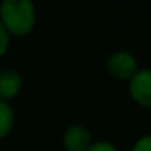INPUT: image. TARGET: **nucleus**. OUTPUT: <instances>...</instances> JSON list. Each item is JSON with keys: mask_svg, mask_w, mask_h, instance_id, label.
I'll return each instance as SVG.
<instances>
[{"mask_svg": "<svg viewBox=\"0 0 151 151\" xmlns=\"http://www.w3.org/2000/svg\"><path fill=\"white\" fill-rule=\"evenodd\" d=\"M37 13L33 0H0V23L15 37H24L33 33Z\"/></svg>", "mask_w": 151, "mask_h": 151, "instance_id": "nucleus-1", "label": "nucleus"}, {"mask_svg": "<svg viewBox=\"0 0 151 151\" xmlns=\"http://www.w3.org/2000/svg\"><path fill=\"white\" fill-rule=\"evenodd\" d=\"M138 68L140 67H138L137 57L124 49L109 54L106 60V72L117 81H128L138 72Z\"/></svg>", "mask_w": 151, "mask_h": 151, "instance_id": "nucleus-2", "label": "nucleus"}, {"mask_svg": "<svg viewBox=\"0 0 151 151\" xmlns=\"http://www.w3.org/2000/svg\"><path fill=\"white\" fill-rule=\"evenodd\" d=\"M127 89L132 101L143 109L151 107V72L138 68V72L127 81Z\"/></svg>", "mask_w": 151, "mask_h": 151, "instance_id": "nucleus-3", "label": "nucleus"}, {"mask_svg": "<svg viewBox=\"0 0 151 151\" xmlns=\"http://www.w3.org/2000/svg\"><path fill=\"white\" fill-rule=\"evenodd\" d=\"M93 143V135L88 127L81 124H72L62 135V145L65 151H86Z\"/></svg>", "mask_w": 151, "mask_h": 151, "instance_id": "nucleus-4", "label": "nucleus"}, {"mask_svg": "<svg viewBox=\"0 0 151 151\" xmlns=\"http://www.w3.org/2000/svg\"><path fill=\"white\" fill-rule=\"evenodd\" d=\"M23 76L15 68H5L0 72V101L10 102L23 89Z\"/></svg>", "mask_w": 151, "mask_h": 151, "instance_id": "nucleus-5", "label": "nucleus"}, {"mask_svg": "<svg viewBox=\"0 0 151 151\" xmlns=\"http://www.w3.org/2000/svg\"><path fill=\"white\" fill-rule=\"evenodd\" d=\"M15 127V111L10 102L0 101V140L7 138Z\"/></svg>", "mask_w": 151, "mask_h": 151, "instance_id": "nucleus-6", "label": "nucleus"}, {"mask_svg": "<svg viewBox=\"0 0 151 151\" xmlns=\"http://www.w3.org/2000/svg\"><path fill=\"white\" fill-rule=\"evenodd\" d=\"M86 151H119V148L115 146L112 141L99 140V141H93Z\"/></svg>", "mask_w": 151, "mask_h": 151, "instance_id": "nucleus-7", "label": "nucleus"}, {"mask_svg": "<svg viewBox=\"0 0 151 151\" xmlns=\"http://www.w3.org/2000/svg\"><path fill=\"white\" fill-rule=\"evenodd\" d=\"M130 151H151V137L150 135H141L138 140H135Z\"/></svg>", "mask_w": 151, "mask_h": 151, "instance_id": "nucleus-8", "label": "nucleus"}, {"mask_svg": "<svg viewBox=\"0 0 151 151\" xmlns=\"http://www.w3.org/2000/svg\"><path fill=\"white\" fill-rule=\"evenodd\" d=\"M8 49H10V34L5 31L4 24L0 23V59L5 57Z\"/></svg>", "mask_w": 151, "mask_h": 151, "instance_id": "nucleus-9", "label": "nucleus"}]
</instances>
